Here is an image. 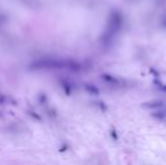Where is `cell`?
<instances>
[{
	"instance_id": "1",
	"label": "cell",
	"mask_w": 166,
	"mask_h": 165,
	"mask_svg": "<svg viewBox=\"0 0 166 165\" xmlns=\"http://www.w3.org/2000/svg\"><path fill=\"white\" fill-rule=\"evenodd\" d=\"M103 78L105 79V81L113 85L115 87H122L124 85V81L121 80V79L116 78V77H113V76H110V75H103Z\"/></svg>"
},
{
	"instance_id": "2",
	"label": "cell",
	"mask_w": 166,
	"mask_h": 165,
	"mask_svg": "<svg viewBox=\"0 0 166 165\" xmlns=\"http://www.w3.org/2000/svg\"><path fill=\"white\" fill-rule=\"evenodd\" d=\"M144 106H147L148 109H163L165 108V102H163V101H150V102H147V103H145Z\"/></svg>"
},
{
	"instance_id": "3",
	"label": "cell",
	"mask_w": 166,
	"mask_h": 165,
	"mask_svg": "<svg viewBox=\"0 0 166 165\" xmlns=\"http://www.w3.org/2000/svg\"><path fill=\"white\" fill-rule=\"evenodd\" d=\"M152 116H154V118H157V119H159V120H164V119L166 118V108L157 110L156 112L152 113Z\"/></svg>"
}]
</instances>
